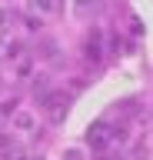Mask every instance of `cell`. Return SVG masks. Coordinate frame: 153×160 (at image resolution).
Wrapping results in <instances>:
<instances>
[{
	"instance_id": "5",
	"label": "cell",
	"mask_w": 153,
	"mask_h": 160,
	"mask_svg": "<svg viewBox=\"0 0 153 160\" xmlns=\"http://www.w3.org/2000/svg\"><path fill=\"white\" fill-rule=\"evenodd\" d=\"M30 7L37 13H53V0H30Z\"/></svg>"
},
{
	"instance_id": "2",
	"label": "cell",
	"mask_w": 153,
	"mask_h": 160,
	"mask_svg": "<svg viewBox=\"0 0 153 160\" xmlns=\"http://www.w3.org/2000/svg\"><path fill=\"white\" fill-rule=\"evenodd\" d=\"M113 140H117V133H113L110 127H93V130H90V143H93V147H100V150L110 147Z\"/></svg>"
},
{
	"instance_id": "6",
	"label": "cell",
	"mask_w": 153,
	"mask_h": 160,
	"mask_svg": "<svg viewBox=\"0 0 153 160\" xmlns=\"http://www.w3.org/2000/svg\"><path fill=\"white\" fill-rule=\"evenodd\" d=\"M7 23H10V13H7V10H0V30H7Z\"/></svg>"
},
{
	"instance_id": "3",
	"label": "cell",
	"mask_w": 153,
	"mask_h": 160,
	"mask_svg": "<svg viewBox=\"0 0 153 160\" xmlns=\"http://www.w3.org/2000/svg\"><path fill=\"white\" fill-rule=\"evenodd\" d=\"M13 123H17V130H33V117H30V113H17Z\"/></svg>"
},
{
	"instance_id": "1",
	"label": "cell",
	"mask_w": 153,
	"mask_h": 160,
	"mask_svg": "<svg viewBox=\"0 0 153 160\" xmlns=\"http://www.w3.org/2000/svg\"><path fill=\"white\" fill-rule=\"evenodd\" d=\"M43 103H47V113H50L53 120H63L67 117V103H70V97H67V93H47V97H43Z\"/></svg>"
},
{
	"instance_id": "7",
	"label": "cell",
	"mask_w": 153,
	"mask_h": 160,
	"mask_svg": "<svg viewBox=\"0 0 153 160\" xmlns=\"http://www.w3.org/2000/svg\"><path fill=\"white\" fill-rule=\"evenodd\" d=\"M77 3H90V0H77Z\"/></svg>"
},
{
	"instance_id": "8",
	"label": "cell",
	"mask_w": 153,
	"mask_h": 160,
	"mask_svg": "<svg viewBox=\"0 0 153 160\" xmlns=\"http://www.w3.org/2000/svg\"><path fill=\"white\" fill-rule=\"evenodd\" d=\"M0 50H3V47H0Z\"/></svg>"
},
{
	"instance_id": "4",
	"label": "cell",
	"mask_w": 153,
	"mask_h": 160,
	"mask_svg": "<svg viewBox=\"0 0 153 160\" xmlns=\"http://www.w3.org/2000/svg\"><path fill=\"white\" fill-rule=\"evenodd\" d=\"M0 160H27V153H23V147H7Z\"/></svg>"
}]
</instances>
